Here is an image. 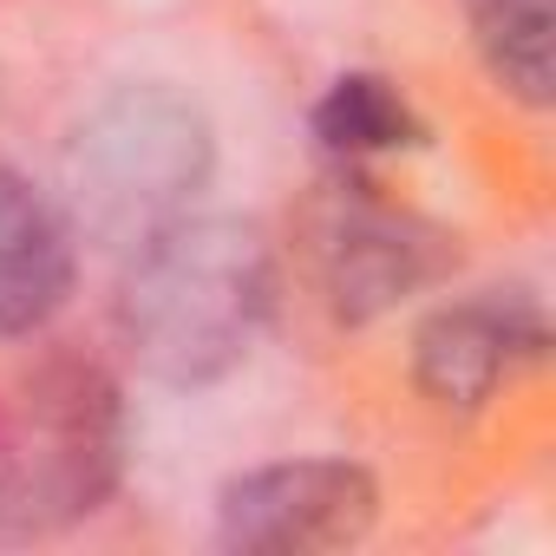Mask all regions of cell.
Returning <instances> with one entry per match:
<instances>
[{
  "label": "cell",
  "mask_w": 556,
  "mask_h": 556,
  "mask_svg": "<svg viewBox=\"0 0 556 556\" xmlns=\"http://www.w3.org/2000/svg\"><path fill=\"white\" fill-rule=\"evenodd\" d=\"M275 308V255L236 216H177L125 255L118 341L164 387H210L236 374Z\"/></svg>",
  "instance_id": "6da1fadb"
},
{
  "label": "cell",
  "mask_w": 556,
  "mask_h": 556,
  "mask_svg": "<svg viewBox=\"0 0 556 556\" xmlns=\"http://www.w3.org/2000/svg\"><path fill=\"white\" fill-rule=\"evenodd\" d=\"M216 138L210 118L170 86H125L112 92L66 144V223L73 236L131 255L177 216H190L197 190L210 184Z\"/></svg>",
  "instance_id": "7a4b0ae2"
},
{
  "label": "cell",
  "mask_w": 556,
  "mask_h": 556,
  "mask_svg": "<svg viewBox=\"0 0 556 556\" xmlns=\"http://www.w3.org/2000/svg\"><path fill=\"white\" fill-rule=\"evenodd\" d=\"M125 458V400L99 361L53 354L0 413V530H47L105 504Z\"/></svg>",
  "instance_id": "3957f363"
},
{
  "label": "cell",
  "mask_w": 556,
  "mask_h": 556,
  "mask_svg": "<svg viewBox=\"0 0 556 556\" xmlns=\"http://www.w3.org/2000/svg\"><path fill=\"white\" fill-rule=\"evenodd\" d=\"M308 262L334 321H380L458 268V236L393 203L367 170H341L308 210Z\"/></svg>",
  "instance_id": "277c9868"
},
{
  "label": "cell",
  "mask_w": 556,
  "mask_h": 556,
  "mask_svg": "<svg viewBox=\"0 0 556 556\" xmlns=\"http://www.w3.org/2000/svg\"><path fill=\"white\" fill-rule=\"evenodd\" d=\"M380 517V478L354 458H282L216 491V543L242 556L348 549Z\"/></svg>",
  "instance_id": "5b68a950"
},
{
  "label": "cell",
  "mask_w": 556,
  "mask_h": 556,
  "mask_svg": "<svg viewBox=\"0 0 556 556\" xmlns=\"http://www.w3.org/2000/svg\"><path fill=\"white\" fill-rule=\"evenodd\" d=\"M549 354V321L530 289H478L439 302L413 334V387L439 413H484L523 367Z\"/></svg>",
  "instance_id": "8992f818"
},
{
  "label": "cell",
  "mask_w": 556,
  "mask_h": 556,
  "mask_svg": "<svg viewBox=\"0 0 556 556\" xmlns=\"http://www.w3.org/2000/svg\"><path fill=\"white\" fill-rule=\"evenodd\" d=\"M79 275V236L66 210L27 177L0 170V341L40 334Z\"/></svg>",
  "instance_id": "52a82bcc"
},
{
  "label": "cell",
  "mask_w": 556,
  "mask_h": 556,
  "mask_svg": "<svg viewBox=\"0 0 556 556\" xmlns=\"http://www.w3.org/2000/svg\"><path fill=\"white\" fill-rule=\"evenodd\" d=\"M308 125H315V144L341 170H361L374 157H393V151H419L426 144L419 105L387 73H341V79H328V92L315 99Z\"/></svg>",
  "instance_id": "ba28073f"
},
{
  "label": "cell",
  "mask_w": 556,
  "mask_h": 556,
  "mask_svg": "<svg viewBox=\"0 0 556 556\" xmlns=\"http://www.w3.org/2000/svg\"><path fill=\"white\" fill-rule=\"evenodd\" d=\"M471 47L517 105L549 99V0H458Z\"/></svg>",
  "instance_id": "9c48e42d"
}]
</instances>
